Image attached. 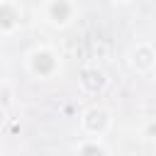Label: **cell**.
Returning <instances> with one entry per match:
<instances>
[{"label": "cell", "mask_w": 156, "mask_h": 156, "mask_svg": "<svg viewBox=\"0 0 156 156\" xmlns=\"http://www.w3.org/2000/svg\"><path fill=\"white\" fill-rule=\"evenodd\" d=\"M112 127V112L105 105H90L80 115V129L88 136H102Z\"/></svg>", "instance_id": "obj_3"}, {"label": "cell", "mask_w": 156, "mask_h": 156, "mask_svg": "<svg viewBox=\"0 0 156 156\" xmlns=\"http://www.w3.org/2000/svg\"><path fill=\"white\" fill-rule=\"evenodd\" d=\"M112 2H132V0H112Z\"/></svg>", "instance_id": "obj_7"}, {"label": "cell", "mask_w": 156, "mask_h": 156, "mask_svg": "<svg viewBox=\"0 0 156 156\" xmlns=\"http://www.w3.org/2000/svg\"><path fill=\"white\" fill-rule=\"evenodd\" d=\"M76 154H110V146L102 144V136H85L73 146Z\"/></svg>", "instance_id": "obj_6"}, {"label": "cell", "mask_w": 156, "mask_h": 156, "mask_svg": "<svg viewBox=\"0 0 156 156\" xmlns=\"http://www.w3.org/2000/svg\"><path fill=\"white\" fill-rule=\"evenodd\" d=\"M129 66L139 73V76H151L156 68V51L151 41H139L132 51H129Z\"/></svg>", "instance_id": "obj_4"}, {"label": "cell", "mask_w": 156, "mask_h": 156, "mask_svg": "<svg viewBox=\"0 0 156 156\" xmlns=\"http://www.w3.org/2000/svg\"><path fill=\"white\" fill-rule=\"evenodd\" d=\"M22 24V7L15 0H0V37H10Z\"/></svg>", "instance_id": "obj_5"}, {"label": "cell", "mask_w": 156, "mask_h": 156, "mask_svg": "<svg viewBox=\"0 0 156 156\" xmlns=\"http://www.w3.org/2000/svg\"><path fill=\"white\" fill-rule=\"evenodd\" d=\"M24 68H27V73L34 80H51V78H56L61 73L63 58H61V54L54 46L39 44V46H34L24 56Z\"/></svg>", "instance_id": "obj_1"}, {"label": "cell", "mask_w": 156, "mask_h": 156, "mask_svg": "<svg viewBox=\"0 0 156 156\" xmlns=\"http://www.w3.org/2000/svg\"><path fill=\"white\" fill-rule=\"evenodd\" d=\"M76 2L73 0H41V17L54 29H66L76 20Z\"/></svg>", "instance_id": "obj_2"}]
</instances>
